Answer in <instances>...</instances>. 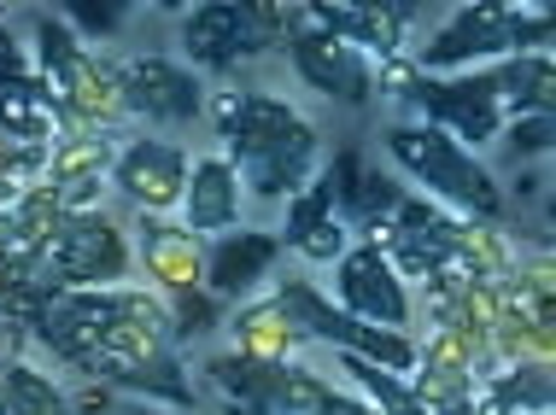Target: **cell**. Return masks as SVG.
Masks as SVG:
<instances>
[{
	"mask_svg": "<svg viewBox=\"0 0 556 415\" xmlns=\"http://www.w3.org/2000/svg\"><path fill=\"white\" fill-rule=\"evenodd\" d=\"M323 415H334V410H323Z\"/></svg>",
	"mask_w": 556,
	"mask_h": 415,
	"instance_id": "obj_32",
	"label": "cell"
},
{
	"mask_svg": "<svg viewBox=\"0 0 556 415\" xmlns=\"http://www.w3.org/2000/svg\"><path fill=\"white\" fill-rule=\"evenodd\" d=\"M433 415H475V410H469V404H463V398H457V404H440Z\"/></svg>",
	"mask_w": 556,
	"mask_h": 415,
	"instance_id": "obj_30",
	"label": "cell"
},
{
	"mask_svg": "<svg viewBox=\"0 0 556 415\" xmlns=\"http://www.w3.org/2000/svg\"><path fill=\"white\" fill-rule=\"evenodd\" d=\"M387 153H393V165L410 170L428 194L463 205V211H475V217H504V194H498V182H492V170L480 165L469 146L440 135V129L399 124V129H387Z\"/></svg>",
	"mask_w": 556,
	"mask_h": 415,
	"instance_id": "obj_2",
	"label": "cell"
},
{
	"mask_svg": "<svg viewBox=\"0 0 556 415\" xmlns=\"http://www.w3.org/2000/svg\"><path fill=\"white\" fill-rule=\"evenodd\" d=\"M124 100L129 112L153 117V124H193L205 106L200 94V77L193 70H182L176 59H135V65L124 70Z\"/></svg>",
	"mask_w": 556,
	"mask_h": 415,
	"instance_id": "obj_10",
	"label": "cell"
},
{
	"mask_svg": "<svg viewBox=\"0 0 556 415\" xmlns=\"http://www.w3.org/2000/svg\"><path fill=\"white\" fill-rule=\"evenodd\" d=\"M410 18V7H311V24L328 36L352 41L357 53H399V24Z\"/></svg>",
	"mask_w": 556,
	"mask_h": 415,
	"instance_id": "obj_15",
	"label": "cell"
},
{
	"mask_svg": "<svg viewBox=\"0 0 556 415\" xmlns=\"http://www.w3.org/2000/svg\"><path fill=\"white\" fill-rule=\"evenodd\" d=\"M112 182L124 187L135 205L164 211V205H176L188 187V153L170 141H135L112 158Z\"/></svg>",
	"mask_w": 556,
	"mask_h": 415,
	"instance_id": "obj_11",
	"label": "cell"
},
{
	"mask_svg": "<svg viewBox=\"0 0 556 415\" xmlns=\"http://www.w3.org/2000/svg\"><path fill=\"white\" fill-rule=\"evenodd\" d=\"M293 251H305L311 263H328V258L340 263V258H345V222H340V217L317 222V229H311V234H305V241H299Z\"/></svg>",
	"mask_w": 556,
	"mask_h": 415,
	"instance_id": "obj_24",
	"label": "cell"
},
{
	"mask_svg": "<svg viewBox=\"0 0 556 415\" xmlns=\"http://www.w3.org/2000/svg\"><path fill=\"white\" fill-rule=\"evenodd\" d=\"M276 258H281V234H264V229L217 234L212 258H205V281H212L217 299H247V293L269 275Z\"/></svg>",
	"mask_w": 556,
	"mask_h": 415,
	"instance_id": "obj_12",
	"label": "cell"
},
{
	"mask_svg": "<svg viewBox=\"0 0 556 415\" xmlns=\"http://www.w3.org/2000/svg\"><path fill=\"white\" fill-rule=\"evenodd\" d=\"M141 415H159V410H141Z\"/></svg>",
	"mask_w": 556,
	"mask_h": 415,
	"instance_id": "obj_31",
	"label": "cell"
},
{
	"mask_svg": "<svg viewBox=\"0 0 556 415\" xmlns=\"http://www.w3.org/2000/svg\"><path fill=\"white\" fill-rule=\"evenodd\" d=\"M129 270V251L117 241L112 217L83 211V217H59L48 234L29 251V275L53 293H100Z\"/></svg>",
	"mask_w": 556,
	"mask_h": 415,
	"instance_id": "obj_3",
	"label": "cell"
},
{
	"mask_svg": "<svg viewBox=\"0 0 556 415\" xmlns=\"http://www.w3.org/2000/svg\"><path fill=\"white\" fill-rule=\"evenodd\" d=\"M0 135L36 146V153H48L53 141H65V112L48 100V88L36 82H0Z\"/></svg>",
	"mask_w": 556,
	"mask_h": 415,
	"instance_id": "obj_14",
	"label": "cell"
},
{
	"mask_svg": "<svg viewBox=\"0 0 556 415\" xmlns=\"http://www.w3.org/2000/svg\"><path fill=\"white\" fill-rule=\"evenodd\" d=\"M71 24L94 29V36H112V29L124 24V7H71Z\"/></svg>",
	"mask_w": 556,
	"mask_h": 415,
	"instance_id": "obj_26",
	"label": "cell"
},
{
	"mask_svg": "<svg viewBox=\"0 0 556 415\" xmlns=\"http://www.w3.org/2000/svg\"><path fill=\"white\" fill-rule=\"evenodd\" d=\"M498 82V106H504V124L509 117H528V112H551V53H516L492 70Z\"/></svg>",
	"mask_w": 556,
	"mask_h": 415,
	"instance_id": "obj_16",
	"label": "cell"
},
{
	"mask_svg": "<svg viewBox=\"0 0 556 415\" xmlns=\"http://www.w3.org/2000/svg\"><path fill=\"white\" fill-rule=\"evenodd\" d=\"M334 287H340V310H345V316L375 322V328H404V322H410V299H404L399 270H393V258H387L381 246L345 251Z\"/></svg>",
	"mask_w": 556,
	"mask_h": 415,
	"instance_id": "obj_9",
	"label": "cell"
},
{
	"mask_svg": "<svg viewBox=\"0 0 556 415\" xmlns=\"http://www.w3.org/2000/svg\"><path fill=\"white\" fill-rule=\"evenodd\" d=\"M182 41L205 70H235L240 59L264 53L281 41L276 7H235V0H205L182 18Z\"/></svg>",
	"mask_w": 556,
	"mask_h": 415,
	"instance_id": "obj_6",
	"label": "cell"
},
{
	"mask_svg": "<svg viewBox=\"0 0 556 415\" xmlns=\"http://www.w3.org/2000/svg\"><path fill=\"white\" fill-rule=\"evenodd\" d=\"M323 182H328V194H334V211H340V205L352 199V187L364 182V158H357V153H334V165H328Z\"/></svg>",
	"mask_w": 556,
	"mask_h": 415,
	"instance_id": "obj_25",
	"label": "cell"
},
{
	"mask_svg": "<svg viewBox=\"0 0 556 415\" xmlns=\"http://www.w3.org/2000/svg\"><path fill=\"white\" fill-rule=\"evenodd\" d=\"M0 82H24V53L7 29H0Z\"/></svg>",
	"mask_w": 556,
	"mask_h": 415,
	"instance_id": "obj_28",
	"label": "cell"
},
{
	"mask_svg": "<svg viewBox=\"0 0 556 415\" xmlns=\"http://www.w3.org/2000/svg\"><path fill=\"white\" fill-rule=\"evenodd\" d=\"M328 217H340V211H334V194H328V182L299 187L293 205H288V222H281V246H299V241H305L317 222H328Z\"/></svg>",
	"mask_w": 556,
	"mask_h": 415,
	"instance_id": "obj_22",
	"label": "cell"
},
{
	"mask_svg": "<svg viewBox=\"0 0 556 415\" xmlns=\"http://www.w3.org/2000/svg\"><path fill=\"white\" fill-rule=\"evenodd\" d=\"M205 375L223 387V404H252V410H264L269 415V392H276V363H264V358H212L205 363Z\"/></svg>",
	"mask_w": 556,
	"mask_h": 415,
	"instance_id": "obj_17",
	"label": "cell"
},
{
	"mask_svg": "<svg viewBox=\"0 0 556 415\" xmlns=\"http://www.w3.org/2000/svg\"><path fill=\"white\" fill-rule=\"evenodd\" d=\"M205 328H217V310L200 293H182V334H205Z\"/></svg>",
	"mask_w": 556,
	"mask_h": 415,
	"instance_id": "obj_27",
	"label": "cell"
},
{
	"mask_svg": "<svg viewBox=\"0 0 556 415\" xmlns=\"http://www.w3.org/2000/svg\"><path fill=\"white\" fill-rule=\"evenodd\" d=\"M147 263L170 281V287H193V258H188V234H170L159 222H147Z\"/></svg>",
	"mask_w": 556,
	"mask_h": 415,
	"instance_id": "obj_21",
	"label": "cell"
},
{
	"mask_svg": "<svg viewBox=\"0 0 556 415\" xmlns=\"http://www.w3.org/2000/svg\"><path fill=\"white\" fill-rule=\"evenodd\" d=\"M340 368L357 380V387H364V398H369L381 415H433V404H428V398L416 392L404 375H387V368H375V363H364V358H345V351H340Z\"/></svg>",
	"mask_w": 556,
	"mask_h": 415,
	"instance_id": "obj_18",
	"label": "cell"
},
{
	"mask_svg": "<svg viewBox=\"0 0 556 415\" xmlns=\"http://www.w3.org/2000/svg\"><path fill=\"white\" fill-rule=\"evenodd\" d=\"M288 53L299 65V77H305L317 94L328 100H345V106H364V100L375 94V65L369 53H357L352 41L328 36V29H299V36H288Z\"/></svg>",
	"mask_w": 556,
	"mask_h": 415,
	"instance_id": "obj_8",
	"label": "cell"
},
{
	"mask_svg": "<svg viewBox=\"0 0 556 415\" xmlns=\"http://www.w3.org/2000/svg\"><path fill=\"white\" fill-rule=\"evenodd\" d=\"M269 310H276L281 322H293L299 334L328 339V346L345 351V358H364L375 368H387V375H416V368H422V351H416L399 328H375V322L345 316L340 304H328L317 287H305V281H288Z\"/></svg>",
	"mask_w": 556,
	"mask_h": 415,
	"instance_id": "obj_5",
	"label": "cell"
},
{
	"mask_svg": "<svg viewBox=\"0 0 556 415\" xmlns=\"http://www.w3.org/2000/svg\"><path fill=\"white\" fill-rule=\"evenodd\" d=\"M328 410H334V415H375L369 404H352V398H334V404H328Z\"/></svg>",
	"mask_w": 556,
	"mask_h": 415,
	"instance_id": "obj_29",
	"label": "cell"
},
{
	"mask_svg": "<svg viewBox=\"0 0 556 415\" xmlns=\"http://www.w3.org/2000/svg\"><path fill=\"white\" fill-rule=\"evenodd\" d=\"M404 205V187L393 182V176H381V170H364V182L352 187V199L340 205V222H357V229H387V217H393Z\"/></svg>",
	"mask_w": 556,
	"mask_h": 415,
	"instance_id": "obj_20",
	"label": "cell"
},
{
	"mask_svg": "<svg viewBox=\"0 0 556 415\" xmlns=\"http://www.w3.org/2000/svg\"><path fill=\"white\" fill-rule=\"evenodd\" d=\"M188 234H235L240 229V176L229 158H200L182 187Z\"/></svg>",
	"mask_w": 556,
	"mask_h": 415,
	"instance_id": "obj_13",
	"label": "cell"
},
{
	"mask_svg": "<svg viewBox=\"0 0 556 415\" xmlns=\"http://www.w3.org/2000/svg\"><path fill=\"white\" fill-rule=\"evenodd\" d=\"M551 12L545 7H463L440 36L422 48V70H463L498 53H545Z\"/></svg>",
	"mask_w": 556,
	"mask_h": 415,
	"instance_id": "obj_4",
	"label": "cell"
},
{
	"mask_svg": "<svg viewBox=\"0 0 556 415\" xmlns=\"http://www.w3.org/2000/svg\"><path fill=\"white\" fill-rule=\"evenodd\" d=\"M217 135L229 146L235 176L258 199H293L299 187H311L317 170V129L299 117L288 100L252 94V88H223L212 100Z\"/></svg>",
	"mask_w": 556,
	"mask_h": 415,
	"instance_id": "obj_1",
	"label": "cell"
},
{
	"mask_svg": "<svg viewBox=\"0 0 556 415\" xmlns=\"http://www.w3.org/2000/svg\"><path fill=\"white\" fill-rule=\"evenodd\" d=\"M498 135L509 141V153H545V146H551V112L509 117V124L498 129Z\"/></svg>",
	"mask_w": 556,
	"mask_h": 415,
	"instance_id": "obj_23",
	"label": "cell"
},
{
	"mask_svg": "<svg viewBox=\"0 0 556 415\" xmlns=\"http://www.w3.org/2000/svg\"><path fill=\"white\" fill-rule=\"evenodd\" d=\"M0 415H71V404L48 375L12 363L7 375H0Z\"/></svg>",
	"mask_w": 556,
	"mask_h": 415,
	"instance_id": "obj_19",
	"label": "cell"
},
{
	"mask_svg": "<svg viewBox=\"0 0 556 415\" xmlns=\"http://www.w3.org/2000/svg\"><path fill=\"white\" fill-rule=\"evenodd\" d=\"M416 106L428 112V129H440V135H451L457 146H486V141H498V129H504V106H498L492 70H469V77H445V82L422 77Z\"/></svg>",
	"mask_w": 556,
	"mask_h": 415,
	"instance_id": "obj_7",
	"label": "cell"
}]
</instances>
